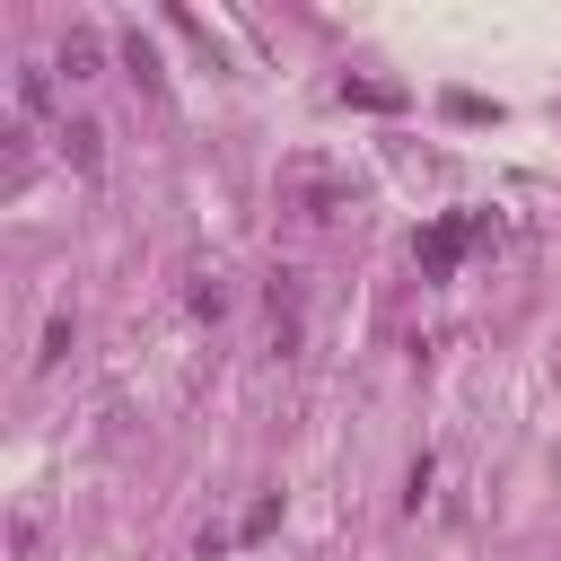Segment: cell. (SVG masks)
Here are the masks:
<instances>
[{"label": "cell", "mask_w": 561, "mask_h": 561, "mask_svg": "<svg viewBox=\"0 0 561 561\" xmlns=\"http://www.w3.org/2000/svg\"><path fill=\"white\" fill-rule=\"evenodd\" d=\"M473 237H482V219H473V210H456V219H438V228H430V237H421L412 254H421V272L438 280V272H456V254H465Z\"/></svg>", "instance_id": "cell-1"}, {"label": "cell", "mask_w": 561, "mask_h": 561, "mask_svg": "<svg viewBox=\"0 0 561 561\" xmlns=\"http://www.w3.org/2000/svg\"><path fill=\"white\" fill-rule=\"evenodd\" d=\"M61 158H70L79 175H96V158H105V131H96V123H61Z\"/></svg>", "instance_id": "cell-2"}, {"label": "cell", "mask_w": 561, "mask_h": 561, "mask_svg": "<svg viewBox=\"0 0 561 561\" xmlns=\"http://www.w3.org/2000/svg\"><path fill=\"white\" fill-rule=\"evenodd\" d=\"M96 61H105V44H96L88 26H70V35H61V70H70V79H96Z\"/></svg>", "instance_id": "cell-3"}, {"label": "cell", "mask_w": 561, "mask_h": 561, "mask_svg": "<svg viewBox=\"0 0 561 561\" xmlns=\"http://www.w3.org/2000/svg\"><path fill=\"white\" fill-rule=\"evenodd\" d=\"M193 316H210V324L228 316V289H219V272H193Z\"/></svg>", "instance_id": "cell-4"}]
</instances>
